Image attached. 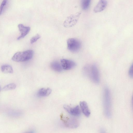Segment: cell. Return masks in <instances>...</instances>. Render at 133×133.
<instances>
[{
  "label": "cell",
  "mask_w": 133,
  "mask_h": 133,
  "mask_svg": "<svg viewBox=\"0 0 133 133\" xmlns=\"http://www.w3.org/2000/svg\"><path fill=\"white\" fill-rule=\"evenodd\" d=\"M103 106L104 114L108 118L111 115V103L110 93L109 89L105 88L104 90Z\"/></svg>",
  "instance_id": "obj_1"
},
{
  "label": "cell",
  "mask_w": 133,
  "mask_h": 133,
  "mask_svg": "<svg viewBox=\"0 0 133 133\" xmlns=\"http://www.w3.org/2000/svg\"><path fill=\"white\" fill-rule=\"evenodd\" d=\"M33 51L31 50L18 52L14 55L12 59L16 62H25L31 59L33 57Z\"/></svg>",
  "instance_id": "obj_2"
},
{
  "label": "cell",
  "mask_w": 133,
  "mask_h": 133,
  "mask_svg": "<svg viewBox=\"0 0 133 133\" xmlns=\"http://www.w3.org/2000/svg\"><path fill=\"white\" fill-rule=\"evenodd\" d=\"M84 70L85 73L89 75L94 82L97 83L99 82V72L98 68L95 64H92L90 67L86 66L84 68Z\"/></svg>",
  "instance_id": "obj_3"
},
{
  "label": "cell",
  "mask_w": 133,
  "mask_h": 133,
  "mask_svg": "<svg viewBox=\"0 0 133 133\" xmlns=\"http://www.w3.org/2000/svg\"><path fill=\"white\" fill-rule=\"evenodd\" d=\"M61 119L65 126L68 128L74 129L77 127L79 125L78 120L74 117L62 115Z\"/></svg>",
  "instance_id": "obj_4"
},
{
  "label": "cell",
  "mask_w": 133,
  "mask_h": 133,
  "mask_svg": "<svg viewBox=\"0 0 133 133\" xmlns=\"http://www.w3.org/2000/svg\"><path fill=\"white\" fill-rule=\"evenodd\" d=\"M67 44L68 50L72 52L78 51L80 49L81 46L80 41L74 38L68 39L67 41Z\"/></svg>",
  "instance_id": "obj_5"
},
{
  "label": "cell",
  "mask_w": 133,
  "mask_h": 133,
  "mask_svg": "<svg viewBox=\"0 0 133 133\" xmlns=\"http://www.w3.org/2000/svg\"><path fill=\"white\" fill-rule=\"evenodd\" d=\"M81 14V12H78L68 17L63 23L64 26L69 27L75 25L77 23Z\"/></svg>",
  "instance_id": "obj_6"
},
{
  "label": "cell",
  "mask_w": 133,
  "mask_h": 133,
  "mask_svg": "<svg viewBox=\"0 0 133 133\" xmlns=\"http://www.w3.org/2000/svg\"><path fill=\"white\" fill-rule=\"evenodd\" d=\"M63 108L67 112L72 116H78L81 115V110L78 105L72 107L66 105L63 106Z\"/></svg>",
  "instance_id": "obj_7"
},
{
  "label": "cell",
  "mask_w": 133,
  "mask_h": 133,
  "mask_svg": "<svg viewBox=\"0 0 133 133\" xmlns=\"http://www.w3.org/2000/svg\"><path fill=\"white\" fill-rule=\"evenodd\" d=\"M61 63L63 69L65 70H70L76 65V63L74 61L65 59H61Z\"/></svg>",
  "instance_id": "obj_8"
},
{
  "label": "cell",
  "mask_w": 133,
  "mask_h": 133,
  "mask_svg": "<svg viewBox=\"0 0 133 133\" xmlns=\"http://www.w3.org/2000/svg\"><path fill=\"white\" fill-rule=\"evenodd\" d=\"M18 27L21 33V35L17 38V39L19 40L26 36L29 32L30 28L29 26H24L22 24H18Z\"/></svg>",
  "instance_id": "obj_9"
},
{
  "label": "cell",
  "mask_w": 133,
  "mask_h": 133,
  "mask_svg": "<svg viewBox=\"0 0 133 133\" xmlns=\"http://www.w3.org/2000/svg\"><path fill=\"white\" fill-rule=\"evenodd\" d=\"M107 2L105 0L99 1L94 9L95 13L100 12L104 10L107 5Z\"/></svg>",
  "instance_id": "obj_10"
},
{
  "label": "cell",
  "mask_w": 133,
  "mask_h": 133,
  "mask_svg": "<svg viewBox=\"0 0 133 133\" xmlns=\"http://www.w3.org/2000/svg\"><path fill=\"white\" fill-rule=\"evenodd\" d=\"M80 108L83 114L87 117H89L90 114V112L88 104L85 102L82 101L79 103Z\"/></svg>",
  "instance_id": "obj_11"
},
{
  "label": "cell",
  "mask_w": 133,
  "mask_h": 133,
  "mask_svg": "<svg viewBox=\"0 0 133 133\" xmlns=\"http://www.w3.org/2000/svg\"><path fill=\"white\" fill-rule=\"evenodd\" d=\"M51 91V90L49 88L46 89L45 88H41L38 90L37 95L39 97L46 96L50 94Z\"/></svg>",
  "instance_id": "obj_12"
},
{
  "label": "cell",
  "mask_w": 133,
  "mask_h": 133,
  "mask_svg": "<svg viewBox=\"0 0 133 133\" xmlns=\"http://www.w3.org/2000/svg\"><path fill=\"white\" fill-rule=\"evenodd\" d=\"M50 67L52 70L57 72H61L63 69L61 64L57 61L52 62L50 64Z\"/></svg>",
  "instance_id": "obj_13"
},
{
  "label": "cell",
  "mask_w": 133,
  "mask_h": 133,
  "mask_svg": "<svg viewBox=\"0 0 133 133\" xmlns=\"http://www.w3.org/2000/svg\"><path fill=\"white\" fill-rule=\"evenodd\" d=\"M1 69L3 72L5 73H12L13 70L12 67L8 64H4L1 66Z\"/></svg>",
  "instance_id": "obj_14"
},
{
  "label": "cell",
  "mask_w": 133,
  "mask_h": 133,
  "mask_svg": "<svg viewBox=\"0 0 133 133\" xmlns=\"http://www.w3.org/2000/svg\"><path fill=\"white\" fill-rule=\"evenodd\" d=\"M91 1L90 0L82 1L81 3V6L82 9L84 10H87L89 7Z\"/></svg>",
  "instance_id": "obj_15"
},
{
  "label": "cell",
  "mask_w": 133,
  "mask_h": 133,
  "mask_svg": "<svg viewBox=\"0 0 133 133\" xmlns=\"http://www.w3.org/2000/svg\"><path fill=\"white\" fill-rule=\"evenodd\" d=\"M16 87V84L14 83L9 84L4 87L2 89L3 91H7L15 89Z\"/></svg>",
  "instance_id": "obj_16"
},
{
  "label": "cell",
  "mask_w": 133,
  "mask_h": 133,
  "mask_svg": "<svg viewBox=\"0 0 133 133\" xmlns=\"http://www.w3.org/2000/svg\"><path fill=\"white\" fill-rule=\"evenodd\" d=\"M41 36L38 34H37L35 36L32 37L30 39L31 43L32 44L37 41L40 38Z\"/></svg>",
  "instance_id": "obj_17"
},
{
  "label": "cell",
  "mask_w": 133,
  "mask_h": 133,
  "mask_svg": "<svg viewBox=\"0 0 133 133\" xmlns=\"http://www.w3.org/2000/svg\"><path fill=\"white\" fill-rule=\"evenodd\" d=\"M7 1V0H4L1 3L0 8V14L1 15V14L3 12L4 7L5 6V5L6 4Z\"/></svg>",
  "instance_id": "obj_18"
},
{
  "label": "cell",
  "mask_w": 133,
  "mask_h": 133,
  "mask_svg": "<svg viewBox=\"0 0 133 133\" xmlns=\"http://www.w3.org/2000/svg\"><path fill=\"white\" fill-rule=\"evenodd\" d=\"M128 74L131 78H133V62L129 69Z\"/></svg>",
  "instance_id": "obj_19"
},
{
  "label": "cell",
  "mask_w": 133,
  "mask_h": 133,
  "mask_svg": "<svg viewBox=\"0 0 133 133\" xmlns=\"http://www.w3.org/2000/svg\"><path fill=\"white\" fill-rule=\"evenodd\" d=\"M24 133H35V132L33 130H31L26 132Z\"/></svg>",
  "instance_id": "obj_20"
},
{
  "label": "cell",
  "mask_w": 133,
  "mask_h": 133,
  "mask_svg": "<svg viewBox=\"0 0 133 133\" xmlns=\"http://www.w3.org/2000/svg\"><path fill=\"white\" fill-rule=\"evenodd\" d=\"M100 133H105L104 130L103 129H101L100 131Z\"/></svg>",
  "instance_id": "obj_21"
},
{
  "label": "cell",
  "mask_w": 133,
  "mask_h": 133,
  "mask_svg": "<svg viewBox=\"0 0 133 133\" xmlns=\"http://www.w3.org/2000/svg\"><path fill=\"white\" fill-rule=\"evenodd\" d=\"M132 106L133 107V94L132 96Z\"/></svg>",
  "instance_id": "obj_22"
}]
</instances>
